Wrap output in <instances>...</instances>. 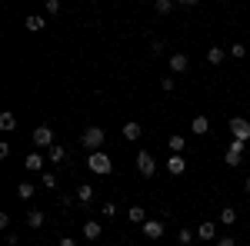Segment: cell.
Segmentation results:
<instances>
[{
  "label": "cell",
  "mask_w": 250,
  "mask_h": 246,
  "mask_svg": "<svg viewBox=\"0 0 250 246\" xmlns=\"http://www.w3.org/2000/svg\"><path fill=\"white\" fill-rule=\"evenodd\" d=\"M87 170L97 173V176H110V173H114V160H110L104 150H97V153L87 156Z\"/></svg>",
  "instance_id": "cell-1"
},
{
  "label": "cell",
  "mask_w": 250,
  "mask_h": 246,
  "mask_svg": "<svg viewBox=\"0 0 250 246\" xmlns=\"http://www.w3.org/2000/svg\"><path fill=\"white\" fill-rule=\"evenodd\" d=\"M104 140H107V130H104V127H87V130L80 133V143H83L90 153L104 150Z\"/></svg>",
  "instance_id": "cell-2"
},
{
  "label": "cell",
  "mask_w": 250,
  "mask_h": 246,
  "mask_svg": "<svg viewBox=\"0 0 250 246\" xmlns=\"http://www.w3.org/2000/svg\"><path fill=\"white\" fill-rule=\"evenodd\" d=\"M30 140H34V150H50V147H57L50 127H37V130L30 133Z\"/></svg>",
  "instance_id": "cell-3"
},
{
  "label": "cell",
  "mask_w": 250,
  "mask_h": 246,
  "mask_svg": "<svg viewBox=\"0 0 250 246\" xmlns=\"http://www.w3.org/2000/svg\"><path fill=\"white\" fill-rule=\"evenodd\" d=\"M244 150H247L244 140H230V147L224 153V163H227V167H240V163H244Z\"/></svg>",
  "instance_id": "cell-4"
},
{
  "label": "cell",
  "mask_w": 250,
  "mask_h": 246,
  "mask_svg": "<svg viewBox=\"0 0 250 246\" xmlns=\"http://www.w3.org/2000/svg\"><path fill=\"white\" fill-rule=\"evenodd\" d=\"M137 170H140V176H154L157 173V160H154V153H147V150H140L137 153Z\"/></svg>",
  "instance_id": "cell-5"
},
{
  "label": "cell",
  "mask_w": 250,
  "mask_h": 246,
  "mask_svg": "<svg viewBox=\"0 0 250 246\" xmlns=\"http://www.w3.org/2000/svg\"><path fill=\"white\" fill-rule=\"evenodd\" d=\"M230 133H233V140H244L247 143L250 140V120L247 116H230Z\"/></svg>",
  "instance_id": "cell-6"
},
{
  "label": "cell",
  "mask_w": 250,
  "mask_h": 246,
  "mask_svg": "<svg viewBox=\"0 0 250 246\" xmlns=\"http://www.w3.org/2000/svg\"><path fill=\"white\" fill-rule=\"evenodd\" d=\"M167 173H170V176H184V173H187L184 153H170V156H167Z\"/></svg>",
  "instance_id": "cell-7"
},
{
  "label": "cell",
  "mask_w": 250,
  "mask_h": 246,
  "mask_svg": "<svg viewBox=\"0 0 250 246\" xmlns=\"http://www.w3.org/2000/svg\"><path fill=\"white\" fill-rule=\"evenodd\" d=\"M43 160H47V156H43L40 150H34V153H27V156H23V167H27L30 173H40V170H43Z\"/></svg>",
  "instance_id": "cell-8"
},
{
  "label": "cell",
  "mask_w": 250,
  "mask_h": 246,
  "mask_svg": "<svg viewBox=\"0 0 250 246\" xmlns=\"http://www.w3.org/2000/svg\"><path fill=\"white\" fill-rule=\"evenodd\" d=\"M190 70V57L187 54H170V74H187Z\"/></svg>",
  "instance_id": "cell-9"
},
{
  "label": "cell",
  "mask_w": 250,
  "mask_h": 246,
  "mask_svg": "<svg viewBox=\"0 0 250 246\" xmlns=\"http://www.w3.org/2000/svg\"><path fill=\"white\" fill-rule=\"evenodd\" d=\"M140 229H144L147 240H160V236H164V220H147Z\"/></svg>",
  "instance_id": "cell-10"
},
{
  "label": "cell",
  "mask_w": 250,
  "mask_h": 246,
  "mask_svg": "<svg viewBox=\"0 0 250 246\" xmlns=\"http://www.w3.org/2000/svg\"><path fill=\"white\" fill-rule=\"evenodd\" d=\"M74 200H77L80 207H87V203L94 200V187H90V183H77V189H74Z\"/></svg>",
  "instance_id": "cell-11"
},
{
  "label": "cell",
  "mask_w": 250,
  "mask_h": 246,
  "mask_svg": "<svg viewBox=\"0 0 250 246\" xmlns=\"http://www.w3.org/2000/svg\"><path fill=\"white\" fill-rule=\"evenodd\" d=\"M190 133H197V136H207V133H210V120H207L204 114H197V116L190 120Z\"/></svg>",
  "instance_id": "cell-12"
},
{
  "label": "cell",
  "mask_w": 250,
  "mask_h": 246,
  "mask_svg": "<svg viewBox=\"0 0 250 246\" xmlns=\"http://www.w3.org/2000/svg\"><path fill=\"white\" fill-rule=\"evenodd\" d=\"M197 240H217V223L213 220H204L197 227Z\"/></svg>",
  "instance_id": "cell-13"
},
{
  "label": "cell",
  "mask_w": 250,
  "mask_h": 246,
  "mask_svg": "<svg viewBox=\"0 0 250 246\" xmlns=\"http://www.w3.org/2000/svg\"><path fill=\"white\" fill-rule=\"evenodd\" d=\"M43 220H47V216H43V209H37V207L27 209V227H30V229H40V227H43Z\"/></svg>",
  "instance_id": "cell-14"
},
{
  "label": "cell",
  "mask_w": 250,
  "mask_h": 246,
  "mask_svg": "<svg viewBox=\"0 0 250 246\" xmlns=\"http://www.w3.org/2000/svg\"><path fill=\"white\" fill-rule=\"evenodd\" d=\"M83 236H87V240H100V236H104V227H100L97 220H87V223H83Z\"/></svg>",
  "instance_id": "cell-15"
},
{
  "label": "cell",
  "mask_w": 250,
  "mask_h": 246,
  "mask_svg": "<svg viewBox=\"0 0 250 246\" xmlns=\"http://www.w3.org/2000/svg\"><path fill=\"white\" fill-rule=\"evenodd\" d=\"M23 27H27V30H30V34H40V30H43V27H47V20L40 17V14H34V17H27V20H23Z\"/></svg>",
  "instance_id": "cell-16"
},
{
  "label": "cell",
  "mask_w": 250,
  "mask_h": 246,
  "mask_svg": "<svg viewBox=\"0 0 250 246\" xmlns=\"http://www.w3.org/2000/svg\"><path fill=\"white\" fill-rule=\"evenodd\" d=\"M224 60H227V50H224V47H210V50H207V63H213V67H220Z\"/></svg>",
  "instance_id": "cell-17"
},
{
  "label": "cell",
  "mask_w": 250,
  "mask_h": 246,
  "mask_svg": "<svg viewBox=\"0 0 250 246\" xmlns=\"http://www.w3.org/2000/svg\"><path fill=\"white\" fill-rule=\"evenodd\" d=\"M127 220L144 227V223H147V209H144V207H130V209H127Z\"/></svg>",
  "instance_id": "cell-18"
},
{
  "label": "cell",
  "mask_w": 250,
  "mask_h": 246,
  "mask_svg": "<svg viewBox=\"0 0 250 246\" xmlns=\"http://www.w3.org/2000/svg\"><path fill=\"white\" fill-rule=\"evenodd\" d=\"M124 136H127V140H140V136H144V130H140V123H137V120H130V123H124Z\"/></svg>",
  "instance_id": "cell-19"
},
{
  "label": "cell",
  "mask_w": 250,
  "mask_h": 246,
  "mask_svg": "<svg viewBox=\"0 0 250 246\" xmlns=\"http://www.w3.org/2000/svg\"><path fill=\"white\" fill-rule=\"evenodd\" d=\"M47 160H50V163H63V160H67V147H50V150H47Z\"/></svg>",
  "instance_id": "cell-20"
},
{
  "label": "cell",
  "mask_w": 250,
  "mask_h": 246,
  "mask_svg": "<svg viewBox=\"0 0 250 246\" xmlns=\"http://www.w3.org/2000/svg\"><path fill=\"white\" fill-rule=\"evenodd\" d=\"M14 127H17V116L10 114V110H7V114H0V130H3V133H10Z\"/></svg>",
  "instance_id": "cell-21"
},
{
  "label": "cell",
  "mask_w": 250,
  "mask_h": 246,
  "mask_svg": "<svg viewBox=\"0 0 250 246\" xmlns=\"http://www.w3.org/2000/svg\"><path fill=\"white\" fill-rule=\"evenodd\" d=\"M173 7H177L173 0H154V10L160 14V17H167V14H173Z\"/></svg>",
  "instance_id": "cell-22"
},
{
  "label": "cell",
  "mask_w": 250,
  "mask_h": 246,
  "mask_svg": "<svg viewBox=\"0 0 250 246\" xmlns=\"http://www.w3.org/2000/svg\"><path fill=\"white\" fill-rule=\"evenodd\" d=\"M167 147H170V153H184V147H187V140H184L180 133H173L170 140H167Z\"/></svg>",
  "instance_id": "cell-23"
},
{
  "label": "cell",
  "mask_w": 250,
  "mask_h": 246,
  "mask_svg": "<svg viewBox=\"0 0 250 246\" xmlns=\"http://www.w3.org/2000/svg\"><path fill=\"white\" fill-rule=\"evenodd\" d=\"M220 223H224V227H233V223H237V209L224 207V209H220Z\"/></svg>",
  "instance_id": "cell-24"
},
{
  "label": "cell",
  "mask_w": 250,
  "mask_h": 246,
  "mask_svg": "<svg viewBox=\"0 0 250 246\" xmlns=\"http://www.w3.org/2000/svg\"><path fill=\"white\" fill-rule=\"evenodd\" d=\"M34 193H37V187H34V183H27V180H23V183L17 187V196H20V200H30Z\"/></svg>",
  "instance_id": "cell-25"
},
{
  "label": "cell",
  "mask_w": 250,
  "mask_h": 246,
  "mask_svg": "<svg viewBox=\"0 0 250 246\" xmlns=\"http://www.w3.org/2000/svg\"><path fill=\"white\" fill-rule=\"evenodd\" d=\"M227 57H233V60H240V57H247V47H244V43H233L230 50H227Z\"/></svg>",
  "instance_id": "cell-26"
},
{
  "label": "cell",
  "mask_w": 250,
  "mask_h": 246,
  "mask_svg": "<svg viewBox=\"0 0 250 246\" xmlns=\"http://www.w3.org/2000/svg\"><path fill=\"white\" fill-rule=\"evenodd\" d=\"M193 236H197L193 229H180V236H177V240H180V246H190V243H193Z\"/></svg>",
  "instance_id": "cell-27"
},
{
  "label": "cell",
  "mask_w": 250,
  "mask_h": 246,
  "mask_svg": "<svg viewBox=\"0 0 250 246\" xmlns=\"http://www.w3.org/2000/svg\"><path fill=\"white\" fill-rule=\"evenodd\" d=\"M43 187H47V189H57V173H47V170H43Z\"/></svg>",
  "instance_id": "cell-28"
},
{
  "label": "cell",
  "mask_w": 250,
  "mask_h": 246,
  "mask_svg": "<svg viewBox=\"0 0 250 246\" xmlns=\"http://www.w3.org/2000/svg\"><path fill=\"white\" fill-rule=\"evenodd\" d=\"M47 14L57 17V14H60V0H47Z\"/></svg>",
  "instance_id": "cell-29"
},
{
  "label": "cell",
  "mask_w": 250,
  "mask_h": 246,
  "mask_svg": "<svg viewBox=\"0 0 250 246\" xmlns=\"http://www.w3.org/2000/svg\"><path fill=\"white\" fill-rule=\"evenodd\" d=\"M100 213H104V216H117V203H104Z\"/></svg>",
  "instance_id": "cell-30"
},
{
  "label": "cell",
  "mask_w": 250,
  "mask_h": 246,
  "mask_svg": "<svg viewBox=\"0 0 250 246\" xmlns=\"http://www.w3.org/2000/svg\"><path fill=\"white\" fill-rule=\"evenodd\" d=\"M160 87H164V90H167V94H170L173 87H177V80H173V76H164V80H160Z\"/></svg>",
  "instance_id": "cell-31"
},
{
  "label": "cell",
  "mask_w": 250,
  "mask_h": 246,
  "mask_svg": "<svg viewBox=\"0 0 250 246\" xmlns=\"http://www.w3.org/2000/svg\"><path fill=\"white\" fill-rule=\"evenodd\" d=\"M217 246H237L233 236H217Z\"/></svg>",
  "instance_id": "cell-32"
},
{
  "label": "cell",
  "mask_w": 250,
  "mask_h": 246,
  "mask_svg": "<svg viewBox=\"0 0 250 246\" xmlns=\"http://www.w3.org/2000/svg\"><path fill=\"white\" fill-rule=\"evenodd\" d=\"M3 240H7V246H17V243H20V236H17V233H7Z\"/></svg>",
  "instance_id": "cell-33"
},
{
  "label": "cell",
  "mask_w": 250,
  "mask_h": 246,
  "mask_svg": "<svg viewBox=\"0 0 250 246\" xmlns=\"http://www.w3.org/2000/svg\"><path fill=\"white\" fill-rule=\"evenodd\" d=\"M57 246H77V240H70V236H63V240H60Z\"/></svg>",
  "instance_id": "cell-34"
},
{
  "label": "cell",
  "mask_w": 250,
  "mask_h": 246,
  "mask_svg": "<svg viewBox=\"0 0 250 246\" xmlns=\"http://www.w3.org/2000/svg\"><path fill=\"white\" fill-rule=\"evenodd\" d=\"M244 189H247V196H250V176H247V180H244Z\"/></svg>",
  "instance_id": "cell-35"
}]
</instances>
